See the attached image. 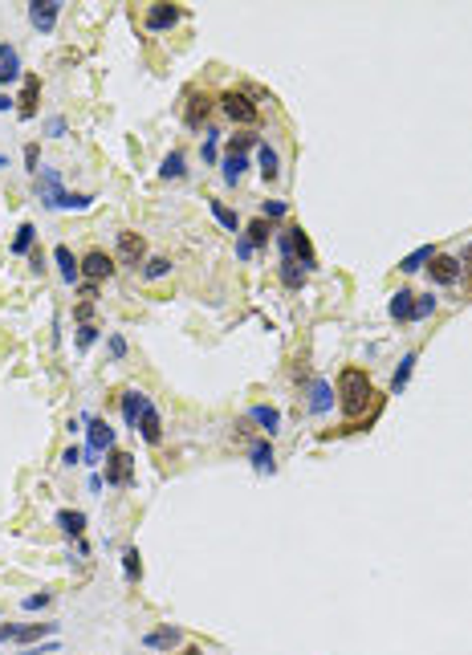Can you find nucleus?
I'll return each mask as SVG.
<instances>
[{
  "mask_svg": "<svg viewBox=\"0 0 472 655\" xmlns=\"http://www.w3.org/2000/svg\"><path fill=\"white\" fill-rule=\"evenodd\" d=\"M338 395H342V411H346V420H358V415H367L371 411V378L367 371H358V367H346V371L338 374Z\"/></svg>",
  "mask_w": 472,
  "mask_h": 655,
  "instance_id": "f257e3e1",
  "label": "nucleus"
},
{
  "mask_svg": "<svg viewBox=\"0 0 472 655\" xmlns=\"http://www.w3.org/2000/svg\"><path fill=\"white\" fill-rule=\"evenodd\" d=\"M220 106H224V115L233 118V122H244V126H253V122L260 118V110L253 106V98L240 94V90H228L224 98H220Z\"/></svg>",
  "mask_w": 472,
  "mask_h": 655,
  "instance_id": "f03ea898",
  "label": "nucleus"
},
{
  "mask_svg": "<svg viewBox=\"0 0 472 655\" xmlns=\"http://www.w3.org/2000/svg\"><path fill=\"white\" fill-rule=\"evenodd\" d=\"M110 444H115V427H110L106 420H90V448H86L82 460H86V464H98V456H102Z\"/></svg>",
  "mask_w": 472,
  "mask_h": 655,
  "instance_id": "7ed1b4c3",
  "label": "nucleus"
},
{
  "mask_svg": "<svg viewBox=\"0 0 472 655\" xmlns=\"http://www.w3.org/2000/svg\"><path fill=\"white\" fill-rule=\"evenodd\" d=\"M131 472H135L131 452H110L106 456V485H131Z\"/></svg>",
  "mask_w": 472,
  "mask_h": 655,
  "instance_id": "20e7f679",
  "label": "nucleus"
},
{
  "mask_svg": "<svg viewBox=\"0 0 472 655\" xmlns=\"http://www.w3.org/2000/svg\"><path fill=\"white\" fill-rule=\"evenodd\" d=\"M57 13H61V0H33L29 4V21H33V29H41V33H49L57 24Z\"/></svg>",
  "mask_w": 472,
  "mask_h": 655,
  "instance_id": "39448f33",
  "label": "nucleus"
},
{
  "mask_svg": "<svg viewBox=\"0 0 472 655\" xmlns=\"http://www.w3.org/2000/svg\"><path fill=\"white\" fill-rule=\"evenodd\" d=\"M37 187H41V200H45V208H61V200L70 196V191L61 187V175H57L53 167H45V171H41Z\"/></svg>",
  "mask_w": 472,
  "mask_h": 655,
  "instance_id": "423d86ee",
  "label": "nucleus"
},
{
  "mask_svg": "<svg viewBox=\"0 0 472 655\" xmlns=\"http://www.w3.org/2000/svg\"><path fill=\"white\" fill-rule=\"evenodd\" d=\"M82 273H86L90 281L115 277V257H106L102 249H94V253H86V257H82Z\"/></svg>",
  "mask_w": 472,
  "mask_h": 655,
  "instance_id": "0eeeda50",
  "label": "nucleus"
},
{
  "mask_svg": "<svg viewBox=\"0 0 472 655\" xmlns=\"http://www.w3.org/2000/svg\"><path fill=\"white\" fill-rule=\"evenodd\" d=\"M147 257V240L139 233H118V260L122 265H139Z\"/></svg>",
  "mask_w": 472,
  "mask_h": 655,
  "instance_id": "6e6552de",
  "label": "nucleus"
},
{
  "mask_svg": "<svg viewBox=\"0 0 472 655\" xmlns=\"http://www.w3.org/2000/svg\"><path fill=\"white\" fill-rule=\"evenodd\" d=\"M432 281H436V285H456V281H460V260L436 253V257H432Z\"/></svg>",
  "mask_w": 472,
  "mask_h": 655,
  "instance_id": "1a4fd4ad",
  "label": "nucleus"
},
{
  "mask_svg": "<svg viewBox=\"0 0 472 655\" xmlns=\"http://www.w3.org/2000/svg\"><path fill=\"white\" fill-rule=\"evenodd\" d=\"M175 21H179V8H171V4H151V8H147V29H151V33H163V29H171Z\"/></svg>",
  "mask_w": 472,
  "mask_h": 655,
  "instance_id": "9d476101",
  "label": "nucleus"
},
{
  "mask_svg": "<svg viewBox=\"0 0 472 655\" xmlns=\"http://www.w3.org/2000/svg\"><path fill=\"white\" fill-rule=\"evenodd\" d=\"M135 432H139L147 444H159V436H163V423H159V411H155V403H147V411L139 415V427H135Z\"/></svg>",
  "mask_w": 472,
  "mask_h": 655,
  "instance_id": "9b49d317",
  "label": "nucleus"
},
{
  "mask_svg": "<svg viewBox=\"0 0 472 655\" xmlns=\"http://www.w3.org/2000/svg\"><path fill=\"white\" fill-rule=\"evenodd\" d=\"M330 403H334L330 383H326V378H314V383H309V411L322 415V411H330Z\"/></svg>",
  "mask_w": 472,
  "mask_h": 655,
  "instance_id": "f8f14e48",
  "label": "nucleus"
},
{
  "mask_svg": "<svg viewBox=\"0 0 472 655\" xmlns=\"http://www.w3.org/2000/svg\"><path fill=\"white\" fill-rule=\"evenodd\" d=\"M53 260H57V269H61V281H66V285H73V281L82 277V265L73 260V253L66 249V244H57V249H53Z\"/></svg>",
  "mask_w": 472,
  "mask_h": 655,
  "instance_id": "ddd939ff",
  "label": "nucleus"
},
{
  "mask_svg": "<svg viewBox=\"0 0 472 655\" xmlns=\"http://www.w3.org/2000/svg\"><path fill=\"white\" fill-rule=\"evenodd\" d=\"M147 403H151L147 395H139V391H126V395H122V420L131 423V427H139V415L147 411Z\"/></svg>",
  "mask_w": 472,
  "mask_h": 655,
  "instance_id": "4468645a",
  "label": "nucleus"
},
{
  "mask_svg": "<svg viewBox=\"0 0 472 655\" xmlns=\"http://www.w3.org/2000/svg\"><path fill=\"white\" fill-rule=\"evenodd\" d=\"M387 309H391V318H395V322H407V318L415 314V293H411V289H399V293L391 297Z\"/></svg>",
  "mask_w": 472,
  "mask_h": 655,
  "instance_id": "2eb2a0df",
  "label": "nucleus"
},
{
  "mask_svg": "<svg viewBox=\"0 0 472 655\" xmlns=\"http://www.w3.org/2000/svg\"><path fill=\"white\" fill-rule=\"evenodd\" d=\"M257 159H260V175H265V179H277V175H281V155H277L269 142H260Z\"/></svg>",
  "mask_w": 472,
  "mask_h": 655,
  "instance_id": "dca6fc26",
  "label": "nucleus"
},
{
  "mask_svg": "<svg viewBox=\"0 0 472 655\" xmlns=\"http://www.w3.org/2000/svg\"><path fill=\"white\" fill-rule=\"evenodd\" d=\"M37 90H41V82H37V73H29V78H24V94H21V118L37 115V106H33V102H37Z\"/></svg>",
  "mask_w": 472,
  "mask_h": 655,
  "instance_id": "f3484780",
  "label": "nucleus"
},
{
  "mask_svg": "<svg viewBox=\"0 0 472 655\" xmlns=\"http://www.w3.org/2000/svg\"><path fill=\"white\" fill-rule=\"evenodd\" d=\"M289 236H293V253L302 257V269H309V265H314V244H309V236L302 233V228H289Z\"/></svg>",
  "mask_w": 472,
  "mask_h": 655,
  "instance_id": "a211bd4d",
  "label": "nucleus"
},
{
  "mask_svg": "<svg viewBox=\"0 0 472 655\" xmlns=\"http://www.w3.org/2000/svg\"><path fill=\"white\" fill-rule=\"evenodd\" d=\"M249 460H253L257 472H273V448L265 444V440H257V444L249 448Z\"/></svg>",
  "mask_w": 472,
  "mask_h": 655,
  "instance_id": "6ab92c4d",
  "label": "nucleus"
},
{
  "mask_svg": "<svg viewBox=\"0 0 472 655\" xmlns=\"http://www.w3.org/2000/svg\"><path fill=\"white\" fill-rule=\"evenodd\" d=\"M208 106H212L208 98H200V94H191V106H188V110H184V122H188V126H204V118H208Z\"/></svg>",
  "mask_w": 472,
  "mask_h": 655,
  "instance_id": "aec40b11",
  "label": "nucleus"
},
{
  "mask_svg": "<svg viewBox=\"0 0 472 655\" xmlns=\"http://www.w3.org/2000/svg\"><path fill=\"white\" fill-rule=\"evenodd\" d=\"M159 171H163V179H184V175H188V159H184V151H171Z\"/></svg>",
  "mask_w": 472,
  "mask_h": 655,
  "instance_id": "412c9836",
  "label": "nucleus"
},
{
  "mask_svg": "<svg viewBox=\"0 0 472 655\" xmlns=\"http://www.w3.org/2000/svg\"><path fill=\"white\" fill-rule=\"evenodd\" d=\"M57 525H61L66 533H73V538H82V529H86V513H78V509H61V513H57Z\"/></svg>",
  "mask_w": 472,
  "mask_h": 655,
  "instance_id": "4be33fe9",
  "label": "nucleus"
},
{
  "mask_svg": "<svg viewBox=\"0 0 472 655\" xmlns=\"http://www.w3.org/2000/svg\"><path fill=\"white\" fill-rule=\"evenodd\" d=\"M432 257H436V249H432V244H424V249H415L411 257H403V260H399V269H403V273H420V269H424V265H427Z\"/></svg>",
  "mask_w": 472,
  "mask_h": 655,
  "instance_id": "5701e85b",
  "label": "nucleus"
},
{
  "mask_svg": "<svg viewBox=\"0 0 472 655\" xmlns=\"http://www.w3.org/2000/svg\"><path fill=\"white\" fill-rule=\"evenodd\" d=\"M253 420H257L260 427L273 436V432H277V423H281V411H277V407H265V403H257V407H253Z\"/></svg>",
  "mask_w": 472,
  "mask_h": 655,
  "instance_id": "b1692460",
  "label": "nucleus"
},
{
  "mask_svg": "<svg viewBox=\"0 0 472 655\" xmlns=\"http://www.w3.org/2000/svg\"><path fill=\"white\" fill-rule=\"evenodd\" d=\"M281 281L289 285V289H302V281H306L302 260H281Z\"/></svg>",
  "mask_w": 472,
  "mask_h": 655,
  "instance_id": "393cba45",
  "label": "nucleus"
},
{
  "mask_svg": "<svg viewBox=\"0 0 472 655\" xmlns=\"http://www.w3.org/2000/svg\"><path fill=\"white\" fill-rule=\"evenodd\" d=\"M244 167H249L244 155H228V159H224V184H240V179H244Z\"/></svg>",
  "mask_w": 472,
  "mask_h": 655,
  "instance_id": "a878e982",
  "label": "nucleus"
},
{
  "mask_svg": "<svg viewBox=\"0 0 472 655\" xmlns=\"http://www.w3.org/2000/svg\"><path fill=\"white\" fill-rule=\"evenodd\" d=\"M142 643H147V647H175V643H179V631H175V627H163V631H151Z\"/></svg>",
  "mask_w": 472,
  "mask_h": 655,
  "instance_id": "bb28decb",
  "label": "nucleus"
},
{
  "mask_svg": "<svg viewBox=\"0 0 472 655\" xmlns=\"http://www.w3.org/2000/svg\"><path fill=\"white\" fill-rule=\"evenodd\" d=\"M411 371H415V354H407V358L399 362V371H395V378H391V391H395V395H399L403 387H407V378H411Z\"/></svg>",
  "mask_w": 472,
  "mask_h": 655,
  "instance_id": "cd10ccee",
  "label": "nucleus"
},
{
  "mask_svg": "<svg viewBox=\"0 0 472 655\" xmlns=\"http://www.w3.org/2000/svg\"><path fill=\"white\" fill-rule=\"evenodd\" d=\"M33 236H37V228H33V224H21V228H17V236H13V253H17V257L33 249Z\"/></svg>",
  "mask_w": 472,
  "mask_h": 655,
  "instance_id": "c85d7f7f",
  "label": "nucleus"
},
{
  "mask_svg": "<svg viewBox=\"0 0 472 655\" xmlns=\"http://www.w3.org/2000/svg\"><path fill=\"white\" fill-rule=\"evenodd\" d=\"M212 216H216V220H220V224H224V228H228V233H236V228H240V220H236V212L228 208V204H220V200H212Z\"/></svg>",
  "mask_w": 472,
  "mask_h": 655,
  "instance_id": "c756f323",
  "label": "nucleus"
},
{
  "mask_svg": "<svg viewBox=\"0 0 472 655\" xmlns=\"http://www.w3.org/2000/svg\"><path fill=\"white\" fill-rule=\"evenodd\" d=\"M244 233H249V236H244L249 244H269V236H273V228H269L265 220H253V224H249Z\"/></svg>",
  "mask_w": 472,
  "mask_h": 655,
  "instance_id": "7c9ffc66",
  "label": "nucleus"
},
{
  "mask_svg": "<svg viewBox=\"0 0 472 655\" xmlns=\"http://www.w3.org/2000/svg\"><path fill=\"white\" fill-rule=\"evenodd\" d=\"M57 631V623H37V627H21V643H33V639H41V635H53Z\"/></svg>",
  "mask_w": 472,
  "mask_h": 655,
  "instance_id": "2f4dec72",
  "label": "nucleus"
},
{
  "mask_svg": "<svg viewBox=\"0 0 472 655\" xmlns=\"http://www.w3.org/2000/svg\"><path fill=\"white\" fill-rule=\"evenodd\" d=\"M167 269H171V260H167V257H151L147 265H142V277H147V281H155V277H163Z\"/></svg>",
  "mask_w": 472,
  "mask_h": 655,
  "instance_id": "473e14b6",
  "label": "nucleus"
},
{
  "mask_svg": "<svg viewBox=\"0 0 472 655\" xmlns=\"http://www.w3.org/2000/svg\"><path fill=\"white\" fill-rule=\"evenodd\" d=\"M122 570H126V578H139V574H142L139 550H122Z\"/></svg>",
  "mask_w": 472,
  "mask_h": 655,
  "instance_id": "72a5a7b5",
  "label": "nucleus"
},
{
  "mask_svg": "<svg viewBox=\"0 0 472 655\" xmlns=\"http://www.w3.org/2000/svg\"><path fill=\"white\" fill-rule=\"evenodd\" d=\"M253 135H233V142H228V155H244V147H253Z\"/></svg>",
  "mask_w": 472,
  "mask_h": 655,
  "instance_id": "f704fd0d",
  "label": "nucleus"
},
{
  "mask_svg": "<svg viewBox=\"0 0 472 655\" xmlns=\"http://www.w3.org/2000/svg\"><path fill=\"white\" fill-rule=\"evenodd\" d=\"M94 338H98V326H90V322L78 330V346H82V351H86V346H94Z\"/></svg>",
  "mask_w": 472,
  "mask_h": 655,
  "instance_id": "c9c22d12",
  "label": "nucleus"
},
{
  "mask_svg": "<svg viewBox=\"0 0 472 655\" xmlns=\"http://www.w3.org/2000/svg\"><path fill=\"white\" fill-rule=\"evenodd\" d=\"M0 66H8V70H21V61H17V49H8L0 41Z\"/></svg>",
  "mask_w": 472,
  "mask_h": 655,
  "instance_id": "e433bc0d",
  "label": "nucleus"
},
{
  "mask_svg": "<svg viewBox=\"0 0 472 655\" xmlns=\"http://www.w3.org/2000/svg\"><path fill=\"white\" fill-rule=\"evenodd\" d=\"M216 139H220V131H204V159L208 163L216 159Z\"/></svg>",
  "mask_w": 472,
  "mask_h": 655,
  "instance_id": "4c0bfd02",
  "label": "nucleus"
},
{
  "mask_svg": "<svg viewBox=\"0 0 472 655\" xmlns=\"http://www.w3.org/2000/svg\"><path fill=\"white\" fill-rule=\"evenodd\" d=\"M427 314H436V297H432V293L415 302V314H411V318H427Z\"/></svg>",
  "mask_w": 472,
  "mask_h": 655,
  "instance_id": "58836bf2",
  "label": "nucleus"
},
{
  "mask_svg": "<svg viewBox=\"0 0 472 655\" xmlns=\"http://www.w3.org/2000/svg\"><path fill=\"white\" fill-rule=\"evenodd\" d=\"M260 212H265L269 220H281V216H285V200H269V204H265Z\"/></svg>",
  "mask_w": 472,
  "mask_h": 655,
  "instance_id": "ea45409f",
  "label": "nucleus"
},
{
  "mask_svg": "<svg viewBox=\"0 0 472 655\" xmlns=\"http://www.w3.org/2000/svg\"><path fill=\"white\" fill-rule=\"evenodd\" d=\"M45 131H49V139H61V135H66V118H49Z\"/></svg>",
  "mask_w": 472,
  "mask_h": 655,
  "instance_id": "a19ab883",
  "label": "nucleus"
},
{
  "mask_svg": "<svg viewBox=\"0 0 472 655\" xmlns=\"http://www.w3.org/2000/svg\"><path fill=\"white\" fill-rule=\"evenodd\" d=\"M110 354H115V358H126V338H122V334H110Z\"/></svg>",
  "mask_w": 472,
  "mask_h": 655,
  "instance_id": "79ce46f5",
  "label": "nucleus"
},
{
  "mask_svg": "<svg viewBox=\"0 0 472 655\" xmlns=\"http://www.w3.org/2000/svg\"><path fill=\"white\" fill-rule=\"evenodd\" d=\"M41 607H49V594H29L24 598V610H41Z\"/></svg>",
  "mask_w": 472,
  "mask_h": 655,
  "instance_id": "37998d69",
  "label": "nucleus"
},
{
  "mask_svg": "<svg viewBox=\"0 0 472 655\" xmlns=\"http://www.w3.org/2000/svg\"><path fill=\"white\" fill-rule=\"evenodd\" d=\"M24 167H29V171H41V167H37V147H33V142L24 147Z\"/></svg>",
  "mask_w": 472,
  "mask_h": 655,
  "instance_id": "c03bdc74",
  "label": "nucleus"
},
{
  "mask_svg": "<svg viewBox=\"0 0 472 655\" xmlns=\"http://www.w3.org/2000/svg\"><path fill=\"white\" fill-rule=\"evenodd\" d=\"M78 460H82V448H70V452H66V456H61V464H78Z\"/></svg>",
  "mask_w": 472,
  "mask_h": 655,
  "instance_id": "a18cd8bd",
  "label": "nucleus"
},
{
  "mask_svg": "<svg viewBox=\"0 0 472 655\" xmlns=\"http://www.w3.org/2000/svg\"><path fill=\"white\" fill-rule=\"evenodd\" d=\"M13 78H21V70H8V66H0V86H4V82H13Z\"/></svg>",
  "mask_w": 472,
  "mask_h": 655,
  "instance_id": "49530a36",
  "label": "nucleus"
},
{
  "mask_svg": "<svg viewBox=\"0 0 472 655\" xmlns=\"http://www.w3.org/2000/svg\"><path fill=\"white\" fill-rule=\"evenodd\" d=\"M4 110H13V98H8V94H0V115H4Z\"/></svg>",
  "mask_w": 472,
  "mask_h": 655,
  "instance_id": "de8ad7c7",
  "label": "nucleus"
},
{
  "mask_svg": "<svg viewBox=\"0 0 472 655\" xmlns=\"http://www.w3.org/2000/svg\"><path fill=\"white\" fill-rule=\"evenodd\" d=\"M184 655H200V652H196V647H188V652H184Z\"/></svg>",
  "mask_w": 472,
  "mask_h": 655,
  "instance_id": "09e8293b",
  "label": "nucleus"
},
{
  "mask_svg": "<svg viewBox=\"0 0 472 655\" xmlns=\"http://www.w3.org/2000/svg\"><path fill=\"white\" fill-rule=\"evenodd\" d=\"M0 171H4V155H0Z\"/></svg>",
  "mask_w": 472,
  "mask_h": 655,
  "instance_id": "8fccbe9b",
  "label": "nucleus"
}]
</instances>
